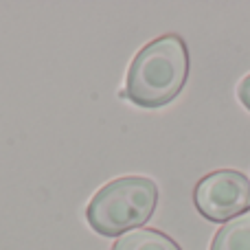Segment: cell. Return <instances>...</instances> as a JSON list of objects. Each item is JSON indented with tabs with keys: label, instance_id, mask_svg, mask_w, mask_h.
Instances as JSON below:
<instances>
[{
	"label": "cell",
	"instance_id": "6da1fadb",
	"mask_svg": "<svg viewBox=\"0 0 250 250\" xmlns=\"http://www.w3.org/2000/svg\"><path fill=\"white\" fill-rule=\"evenodd\" d=\"M189 77V51L180 35L151 40L134 55L121 97L141 108H160L173 101Z\"/></svg>",
	"mask_w": 250,
	"mask_h": 250
},
{
	"label": "cell",
	"instance_id": "7a4b0ae2",
	"mask_svg": "<svg viewBox=\"0 0 250 250\" xmlns=\"http://www.w3.org/2000/svg\"><path fill=\"white\" fill-rule=\"evenodd\" d=\"M158 187L143 176H123L92 195L86 208L88 224L104 237H123L143 226L156 211Z\"/></svg>",
	"mask_w": 250,
	"mask_h": 250
},
{
	"label": "cell",
	"instance_id": "3957f363",
	"mask_svg": "<svg viewBox=\"0 0 250 250\" xmlns=\"http://www.w3.org/2000/svg\"><path fill=\"white\" fill-rule=\"evenodd\" d=\"M193 202L208 222H230L248 213L250 180L235 169L213 171L195 185Z\"/></svg>",
	"mask_w": 250,
	"mask_h": 250
},
{
	"label": "cell",
	"instance_id": "277c9868",
	"mask_svg": "<svg viewBox=\"0 0 250 250\" xmlns=\"http://www.w3.org/2000/svg\"><path fill=\"white\" fill-rule=\"evenodd\" d=\"M112 250H182L169 235L156 229H136L114 242Z\"/></svg>",
	"mask_w": 250,
	"mask_h": 250
},
{
	"label": "cell",
	"instance_id": "5b68a950",
	"mask_svg": "<svg viewBox=\"0 0 250 250\" xmlns=\"http://www.w3.org/2000/svg\"><path fill=\"white\" fill-rule=\"evenodd\" d=\"M211 250H250V211L226 222L213 237Z\"/></svg>",
	"mask_w": 250,
	"mask_h": 250
},
{
	"label": "cell",
	"instance_id": "8992f818",
	"mask_svg": "<svg viewBox=\"0 0 250 250\" xmlns=\"http://www.w3.org/2000/svg\"><path fill=\"white\" fill-rule=\"evenodd\" d=\"M237 95H239V101L246 105V110H250V75H246V77H244V82L239 83Z\"/></svg>",
	"mask_w": 250,
	"mask_h": 250
}]
</instances>
